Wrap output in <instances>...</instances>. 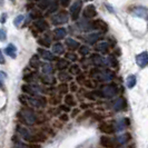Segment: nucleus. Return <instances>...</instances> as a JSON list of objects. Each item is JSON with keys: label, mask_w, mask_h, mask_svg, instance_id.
<instances>
[{"label": "nucleus", "mask_w": 148, "mask_h": 148, "mask_svg": "<svg viewBox=\"0 0 148 148\" xmlns=\"http://www.w3.org/2000/svg\"><path fill=\"white\" fill-rule=\"evenodd\" d=\"M41 80L44 84H47V85H53L56 82V79L51 77V75H45V77L41 78Z\"/></svg>", "instance_id": "nucleus-26"}, {"label": "nucleus", "mask_w": 148, "mask_h": 148, "mask_svg": "<svg viewBox=\"0 0 148 148\" xmlns=\"http://www.w3.org/2000/svg\"><path fill=\"white\" fill-rule=\"evenodd\" d=\"M67 21H68V15L65 11L57 14L52 18V23L53 25H62V23H66Z\"/></svg>", "instance_id": "nucleus-10"}, {"label": "nucleus", "mask_w": 148, "mask_h": 148, "mask_svg": "<svg viewBox=\"0 0 148 148\" xmlns=\"http://www.w3.org/2000/svg\"><path fill=\"white\" fill-rule=\"evenodd\" d=\"M70 90H71V92H76V91L78 90V87H77V85H76L75 82H71V85H70Z\"/></svg>", "instance_id": "nucleus-49"}, {"label": "nucleus", "mask_w": 148, "mask_h": 148, "mask_svg": "<svg viewBox=\"0 0 148 148\" xmlns=\"http://www.w3.org/2000/svg\"><path fill=\"white\" fill-rule=\"evenodd\" d=\"M59 119H60V121H62V123H67V121L69 120V116H68L66 112H65V114L60 115V116H59Z\"/></svg>", "instance_id": "nucleus-44"}, {"label": "nucleus", "mask_w": 148, "mask_h": 148, "mask_svg": "<svg viewBox=\"0 0 148 148\" xmlns=\"http://www.w3.org/2000/svg\"><path fill=\"white\" fill-rule=\"evenodd\" d=\"M68 61L67 60H65V59H60V60H58V62H57V69H59V70H64V69H66L67 67H68Z\"/></svg>", "instance_id": "nucleus-29"}, {"label": "nucleus", "mask_w": 148, "mask_h": 148, "mask_svg": "<svg viewBox=\"0 0 148 148\" xmlns=\"http://www.w3.org/2000/svg\"><path fill=\"white\" fill-rule=\"evenodd\" d=\"M0 64H1V65L5 64V57H3V55H2V51H1V50H0Z\"/></svg>", "instance_id": "nucleus-52"}, {"label": "nucleus", "mask_w": 148, "mask_h": 148, "mask_svg": "<svg viewBox=\"0 0 148 148\" xmlns=\"http://www.w3.org/2000/svg\"><path fill=\"white\" fill-rule=\"evenodd\" d=\"M120 148H135V145H130V146H127V147H120Z\"/></svg>", "instance_id": "nucleus-53"}, {"label": "nucleus", "mask_w": 148, "mask_h": 148, "mask_svg": "<svg viewBox=\"0 0 148 148\" xmlns=\"http://www.w3.org/2000/svg\"><path fill=\"white\" fill-rule=\"evenodd\" d=\"M112 108L115 111H123L127 108V101L124 97H119L112 103Z\"/></svg>", "instance_id": "nucleus-6"}, {"label": "nucleus", "mask_w": 148, "mask_h": 148, "mask_svg": "<svg viewBox=\"0 0 148 148\" xmlns=\"http://www.w3.org/2000/svg\"><path fill=\"white\" fill-rule=\"evenodd\" d=\"M16 148H40L39 145H36V144H31V145H26V144H22L18 140L16 143Z\"/></svg>", "instance_id": "nucleus-27"}, {"label": "nucleus", "mask_w": 148, "mask_h": 148, "mask_svg": "<svg viewBox=\"0 0 148 148\" xmlns=\"http://www.w3.org/2000/svg\"><path fill=\"white\" fill-rule=\"evenodd\" d=\"M6 17H7V14H6V12H3V14L1 15V19H0V22H1V23H5V22H6Z\"/></svg>", "instance_id": "nucleus-50"}, {"label": "nucleus", "mask_w": 148, "mask_h": 148, "mask_svg": "<svg viewBox=\"0 0 148 148\" xmlns=\"http://www.w3.org/2000/svg\"><path fill=\"white\" fill-rule=\"evenodd\" d=\"M92 26H94V28H97V29L101 30L103 32H105V31H107V25L105 23L103 20H96V21L92 23Z\"/></svg>", "instance_id": "nucleus-21"}, {"label": "nucleus", "mask_w": 148, "mask_h": 148, "mask_svg": "<svg viewBox=\"0 0 148 148\" xmlns=\"http://www.w3.org/2000/svg\"><path fill=\"white\" fill-rule=\"evenodd\" d=\"M70 3V0H61V6L62 7H67Z\"/></svg>", "instance_id": "nucleus-51"}, {"label": "nucleus", "mask_w": 148, "mask_h": 148, "mask_svg": "<svg viewBox=\"0 0 148 148\" xmlns=\"http://www.w3.org/2000/svg\"><path fill=\"white\" fill-rule=\"evenodd\" d=\"M49 3H50V0H41L39 2V7L41 8V9H46V8L48 7Z\"/></svg>", "instance_id": "nucleus-40"}, {"label": "nucleus", "mask_w": 148, "mask_h": 148, "mask_svg": "<svg viewBox=\"0 0 148 148\" xmlns=\"http://www.w3.org/2000/svg\"><path fill=\"white\" fill-rule=\"evenodd\" d=\"M90 76L97 79L98 82H110L115 78V73L111 70H99V69H92L90 71Z\"/></svg>", "instance_id": "nucleus-3"}, {"label": "nucleus", "mask_w": 148, "mask_h": 148, "mask_svg": "<svg viewBox=\"0 0 148 148\" xmlns=\"http://www.w3.org/2000/svg\"><path fill=\"white\" fill-rule=\"evenodd\" d=\"M52 71H53V69H52L51 65H49V64H45L44 66H42V73H44L45 75H51Z\"/></svg>", "instance_id": "nucleus-30"}, {"label": "nucleus", "mask_w": 148, "mask_h": 148, "mask_svg": "<svg viewBox=\"0 0 148 148\" xmlns=\"http://www.w3.org/2000/svg\"><path fill=\"white\" fill-rule=\"evenodd\" d=\"M80 10H82V1L80 0L75 1V3H73V6L70 8V15H71V18L74 20L78 18V16L80 14Z\"/></svg>", "instance_id": "nucleus-9"}, {"label": "nucleus", "mask_w": 148, "mask_h": 148, "mask_svg": "<svg viewBox=\"0 0 148 148\" xmlns=\"http://www.w3.org/2000/svg\"><path fill=\"white\" fill-rule=\"evenodd\" d=\"M129 125H130V120H129L128 117L120 118L112 123V126L115 128V132H123V130H125Z\"/></svg>", "instance_id": "nucleus-4"}, {"label": "nucleus", "mask_w": 148, "mask_h": 148, "mask_svg": "<svg viewBox=\"0 0 148 148\" xmlns=\"http://www.w3.org/2000/svg\"><path fill=\"white\" fill-rule=\"evenodd\" d=\"M130 138H132L130 134H123V135H119L115 138V143L118 144V145H125V144H127L128 141L130 140Z\"/></svg>", "instance_id": "nucleus-13"}, {"label": "nucleus", "mask_w": 148, "mask_h": 148, "mask_svg": "<svg viewBox=\"0 0 148 148\" xmlns=\"http://www.w3.org/2000/svg\"><path fill=\"white\" fill-rule=\"evenodd\" d=\"M137 82V79H136V76L135 75H129L126 79V85L128 88H134L135 85Z\"/></svg>", "instance_id": "nucleus-22"}, {"label": "nucleus", "mask_w": 148, "mask_h": 148, "mask_svg": "<svg viewBox=\"0 0 148 148\" xmlns=\"http://www.w3.org/2000/svg\"><path fill=\"white\" fill-rule=\"evenodd\" d=\"M84 84H85V86L88 87V88H95V86H96L95 82H92V80H85Z\"/></svg>", "instance_id": "nucleus-43"}, {"label": "nucleus", "mask_w": 148, "mask_h": 148, "mask_svg": "<svg viewBox=\"0 0 148 148\" xmlns=\"http://www.w3.org/2000/svg\"><path fill=\"white\" fill-rule=\"evenodd\" d=\"M100 37H101L100 34H96V32H95V34H89L88 36L85 37V41L90 45H94V44H96L97 41L100 39Z\"/></svg>", "instance_id": "nucleus-15"}, {"label": "nucleus", "mask_w": 148, "mask_h": 148, "mask_svg": "<svg viewBox=\"0 0 148 148\" xmlns=\"http://www.w3.org/2000/svg\"><path fill=\"white\" fill-rule=\"evenodd\" d=\"M35 26L37 27V29H39L40 31H44L48 28V25H47V22L45 21V20H39V21H36L35 22Z\"/></svg>", "instance_id": "nucleus-28"}, {"label": "nucleus", "mask_w": 148, "mask_h": 148, "mask_svg": "<svg viewBox=\"0 0 148 148\" xmlns=\"http://www.w3.org/2000/svg\"><path fill=\"white\" fill-rule=\"evenodd\" d=\"M84 82H85V76L78 74V76H77V82L78 84H84Z\"/></svg>", "instance_id": "nucleus-47"}, {"label": "nucleus", "mask_w": 148, "mask_h": 148, "mask_svg": "<svg viewBox=\"0 0 148 148\" xmlns=\"http://www.w3.org/2000/svg\"><path fill=\"white\" fill-rule=\"evenodd\" d=\"M17 117L19 118L21 123H23L25 125H28V126H32L37 123V116H36L35 111L30 108H22L21 110L17 114Z\"/></svg>", "instance_id": "nucleus-1"}, {"label": "nucleus", "mask_w": 148, "mask_h": 148, "mask_svg": "<svg viewBox=\"0 0 148 148\" xmlns=\"http://www.w3.org/2000/svg\"><path fill=\"white\" fill-rule=\"evenodd\" d=\"M28 103L34 107H37V108H42L47 105V99L45 97L41 96H32L28 97Z\"/></svg>", "instance_id": "nucleus-5"}, {"label": "nucleus", "mask_w": 148, "mask_h": 148, "mask_svg": "<svg viewBox=\"0 0 148 148\" xmlns=\"http://www.w3.org/2000/svg\"><path fill=\"white\" fill-rule=\"evenodd\" d=\"M70 74L73 75H78L80 74V68H79V66L78 65H73V66L70 67Z\"/></svg>", "instance_id": "nucleus-36"}, {"label": "nucleus", "mask_w": 148, "mask_h": 148, "mask_svg": "<svg viewBox=\"0 0 148 148\" xmlns=\"http://www.w3.org/2000/svg\"><path fill=\"white\" fill-rule=\"evenodd\" d=\"M6 39H7V31L3 28H1L0 29V41H5Z\"/></svg>", "instance_id": "nucleus-39"}, {"label": "nucleus", "mask_w": 148, "mask_h": 148, "mask_svg": "<svg viewBox=\"0 0 148 148\" xmlns=\"http://www.w3.org/2000/svg\"><path fill=\"white\" fill-rule=\"evenodd\" d=\"M95 50L100 53H106L109 50V44L106 42V41H103V42H99L98 45H96L95 47Z\"/></svg>", "instance_id": "nucleus-17"}, {"label": "nucleus", "mask_w": 148, "mask_h": 148, "mask_svg": "<svg viewBox=\"0 0 148 148\" xmlns=\"http://www.w3.org/2000/svg\"><path fill=\"white\" fill-rule=\"evenodd\" d=\"M53 35H55V38L56 39H62V38L66 37L67 35V31L65 28H57V29H55V31H53Z\"/></svg>", "instance_id": "nucleus-20"}, {"label": "nucleus", "mask_w": 148, "mask_h": 148, "mask_svg": "<svg viewBox=\"0 0 148 148\" xmlns=\"http://www.w3.org/2000/svg\"><path fill=\"white\" fill-rule=\"evenodd\" d=\"M23 19H25V17H23L22 15L17 16V17L15 18V20H14V25H15L16 27L20 26V25H21V22L23 21Z\"/></svg>", "instance_id": "nucleus-35"}, {"label": "nucleus", "mask_w": 148, "mask_h": 148, "mask_svg": "<svg viewBox=\"0 0 148 148\" xmlns=\"http://www.w3.org/2000/svg\"><path fill=\"white\" fill-rule=\"evenodd\" d=\"M7 78V75L3 71H0V89L5 90V79Z\"/></svg>", "instance_id": "nucleus-33"}, {"label": "nucleus", "mask_w": 148, "mask_h": 148, "mask_svg": "<svg viewBox=\"0 0 148 148\" xmlns=\"http://www.w3.org/2000/svg\"><path fill=\"white\" fill-rule=\"evenodd\" d=\"M59 110L64 111V112H68V111H70V107H69V106H67V105H60Z\"/></svg>", "instance_id": "nucleus-46"}, {"label": "nucleus", "mask_w": 148, "mask_h": 148, "mask_svg": "<svg viewBox=\"0 0 148 148\" xmlns=\"http://www.w3.org/2000/svg\"><path fill=\"white\" fill-rule=\"evenodd\" d=\"M19 100L22 105H27L28 104V96L27 95H20L19 96Z\"/></svg>", "instance_id": "nucleus-42"}, {"label": "nucleus", "mask_w": 148, "mask_h": 148, "mask_svg": "<svg viewBox=\"0 0 148 148\" xmlns=\"http://www.w3.org/2000/svg\"><path fill=\"white\" fill-rule=\"evenodd\" d=\"M5 51L11 58H16L17 57V48H16V46L14 44L8 45L7 47H6V49H5Z\"/></svg>", "instance_id": "nucleus-18"}, {"label": "nucleus", "mask_w": 148, "mask_h": 148, "mask_svg": "<svg viewBox=\"0 0 148 148\" xmlns=\"http://www.w3.org/2000/svg\"><path fill=\"white\" fill-rule=\"evenodd\" d=\"M97 15V11H96V8L95 6L92 5H89L87 7L84 9V17L87 18V19H90L92 17H95Z\"/></svg>", "instance_id": "nucleus-12"}, {"label": "nucleus", "mask_w": 148, "mask_h": 148, "mask_svg": "<svg viewBox=\"0 0 148 148\" xmlns=\"http://www.w3.org/2000/svg\"><path fill=\"white\" fill-rule=\"evenodd\" d=\"M68 85L65 84V82H62V84H60L59 86H58V91H59L60 94H67L68 92Z\"/></svg>", "instance_id": "nucleus-34"}, {"label": "nucleus", "mask_w": 148, "mask_h": 148, "mask_svg": "<svg viewBox=\"0 0 148 148\" xmlns=\"http://www.w3.org/2000/svg\"><path fill=\"white\" fill-rule=\"evenodd\" d=\"M39 65H40V62H39L38 56H34V57L30 59V66L32 67V68H37Z\"/></svg>", "instance_id": "nucleus-32"}, {"label": "nucleus", "mask_w": 148, "mask_h": 148, "mask_svg": "<svg viewBox=\"0 0 148 148\" xmlns=\"http://www.w3.org/2000/svg\"><path fill=\"white\" fill-rule=\"evenodd\" d=\"M66 46L70 49V50H75V49H78V48H79L80 44H79L77 40L73 39V38H67L66 39Z\"/></svg>", "instance_id": "nucleus-19"}, {"label": "nucleus", "mask_w": 148, "mask_h": 148, "mask_svg": "<svg viewBox=\"0 0 148 148\" xmlns=\"http://www.w3.org/2000/svg\"><path fill=\"white\" fill-rule=\"evenodd\" d=\"M58 78H59V80H61L62 82H69V80H71V76L69 74H67L66 71H60L59 75H58Z\"/></svg>", "instance_id": "nucleus-25"}, {"label": "nucleus", "mask_w": 148, "mask_h": 148, "mask_svg": "<svg viewBox=\"0 0 148 148\" xmlns=\"http://www.w3.org/2000/svg\"><path fill=\"white\" fill-rule=\"evenodd\" d=\"M66 58L69 60H71V61H76V60L78 59L77 58V55H75V53H71V52H68L66 53Z\"/></svg>", "instance_id": "nucleus-41"}, {"label": "nucleus", "mask_w": 148, "mask_h": 148, "mask_svg": "<svg viewBox=\"0 0 148 148\" xmlns=\"http://www.w3.org/2000/svg\"><path fill=\"white\" fill-rule=\"evenodd\" d=\"M52 51L53 53H56V55H62L64 51H65V49H64V46L59 42H57V44H55L52 46Z\"/></svg>", "instance_id": "nucleus-24"}, {"label": "nucleus", "mask_w": 148, "mask_h": 148, "mask_svg": "<svg viewBox=\"0 0 148 148\" xmlns=\"http://www.w3.org/2000/svg\"><path fill=\"white\" fill-rule=\"evenodd\" d=\"M23 80L27 82H32L35 80V74H29V75H26L23 77Z\"/></svg>", "instance_id": "nucleus-38"}, {"label": "nucleus", "mask_w": 148, "mask_h": 148, "mask_svg": "<svg viewBox=\"0 0 148 148\" xmlns=\"http://www.w3.org/2000/svg\"><path fill=\"white\" fill-rule=\"evenodd\" d=\"M38 42L41 46H45V47H49L50 46V40L48 38H41V39L38 40Z\"/></svg>", "instance_id": "nucleus-37"}, {"label": "nucleus", "mask_w": 148, "mask_h": 148, "mask_svg": "<svg viewBox=\"0 0 148 148\" xmlns=\"http://www.w3.org/2000/svg\"><path fill=\"white\" fill-rule=\"evenodd\" d=\"M136 64L140 68H145L148 65V52L143 51L136 56Z\"/></svg>", "instance_id": "nucleus-7"}, {"label": "nucleus", "mask_w": 148, "mask_h": 148, "mask_svg": "<svg viewBox=\"0 0 148 148\" xmlns=\"http://www.w3.org/2000/svg\"><path fill=\"white\" fill-rule=\"evenodd\" d=\"M59 101H60V98H58V97H52V98L49 99V103H50L51 105L59 104Z\"/></svg>", "instance_id": "nucleus-45"}, {"label": "nucleus", "mask_w": 148, "mask_h": 148, "mask_svg": "<svg viewBox=\"0 0 148 148\" xmlns=\"http://www.w3.org/2000/svg\"><path fill=\"white\" fill-rule=\"evenodd\" d=\"M38 53L44 58L45 60H48V61H52V60H55V56H53V53H51L50 51H48V50H45V49H41V48H39L38 49Z\"/></svg>", "instance_id": "nucleus-14"}, {"label": "nucleus", "mask_w": 148, "mask_h": 148, "mask_svg": "<svg viewBox=\"0 0 148 148\" xmlns=\"http://www.w3.org/2000/svg\"><path fill=\"white\" fill-rule=\"evenodd\" d=\"M78 50H79V53H80L82 56H86V55H88L89 51H90L89 47H87V46H79Z\"/></svg>", "instance_id": "nucleus-31"}, {"label": "nucleus", "mask_w": 148, "mask_h": 148, "mask_svg": "<svg viewBox=\"0 0 148 148\" xmlns=\"http://www.w3.org/2000/svg\"><path fill=\"white\" fill-rule=\"evenodd\" d=\"M90 59H91L92 64H94V65H95L96 67L108 66V65H107V58H104V57H101L100 55H92Z\"/></svg>", "instance_id": "nucleus-11"}, {"label": "nucleus", "mask_w": 148, "mask_h": 148, "mask_svg": "<svg viewBox=\"0 0 148 148\" xmlns=\"http://www.w3.org/2000/svg\"><path fill=\"white\" fill-rule=\"evenodd\" d=\"M64 101H65V104L67 105V106H76V100H75V98L73 95H70V94H66V96H65V98H64Z\"/></svg>", "instance_id": "nucleus-23"}, {"label": "nucleus", "mask_w": 148, "mask_h": 148, "mask_svg": "<svg viewBox=\"0 0 148 148\" xmlns=\"http://www.w3.org/2000/svg\"><path fill=\"white\" fill-rule=\"evenodd\" d=\"M99 144L104 148H114L116 146L115 139H112L111 137H108V136H101L99 139Z\"/></svg>", "instance_id": "nucleus-8"}, {"label": "nucleus", "mask_w": 148, "mask_h": 148, "mask_svg": "<svg viewBox=\"0 0 148 148\" xmlns=\"http://www.w3.org/2000/svg\"><path fill=\"white\" fill-rule=\"evenodd\" d=\"M79 112H80V109H79V108H75V109H73V111H71V117L75 118Z\"/></svg>", "instance_id": "nucleus-48"}, {"label": "nucleus", "mask_w": 148, "mask_h": 148, "mask_svg": "<svg viewBox=\"0 0 148 148\" xmlns=\"http://www.w3.org/2000/svg\"><path fill=\"white\" fill-rule=\"evenodd\" d=\"M10 1H12V2H14V1H15V0H10Z\"/></svg>", "instance_id": "nucleus-54"}, {"label": "nucleus", "mask_w": 148, "mask_h": 148, "mask_svg": "<svg viewBox=\"0 0 148 148\" xmlns=\"http://www.w3.org/2000/svg\"><path fill=\"white\" fill-rule=\"evenodd\" d=\"M94 94H95V96L103 97V98H112L118 94V87L114 82L103 85L98 91H94Z\"/></svg>", "instance_id": "nucleus-2"}, {"label": "nucleus", "mask_w": 148, "mask_h": 148, "mask_svg": "<svg viewBox=\"0 0 148 148\" xmlns=\"http://www.w3.org/2000/svg\"><path fill=\"white\" fill-rule=\"evenodd\" d=\"M99 129L105 134H114L115 133V128H114V126H112V124L103 123V124H100Z\"/></svg>", "instance_id": "nucleus-16"}]
</instances>
